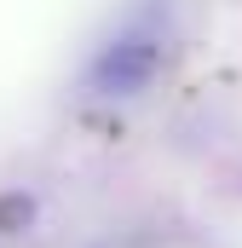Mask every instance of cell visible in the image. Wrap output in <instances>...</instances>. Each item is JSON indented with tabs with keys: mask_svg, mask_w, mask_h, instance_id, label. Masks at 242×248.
Returning <instances> with one entry per match:
<instances>
[{
	"mask_svg": "<svg viewBox=\"0 0 242 248\" xmlns=\"http://www.w3.org/2000/svg\"><path fill=\"white\" fill-rule=\"evenodd\" d=\"M162 58H167V41H162V35H150V29H121L116 41H104V46L87 58L75 93H81V98H104V104L144 98V93L156 87V75H162Z\"/></svg>",
	"mask_w": 242,
	"mask_h": 248,
	"instance_id": "1",
	"label": "cell"
},
{
	"mask_svg": "<svg viewBox=\"0 0 242 248\" xmlns=\"http://www.w3.org/2000/svg\"><path fill=\"white\" fill-rule=\"evenodd\" d=\"M35 219V196L29 190H6L0 196V231H23Z\"/></svg>",
	"mask_w": 242,
	"mask_h": 248,
	"instance_id": "2",
	"label": "cell"
}]
</instances>
